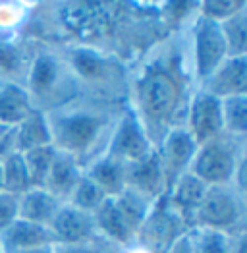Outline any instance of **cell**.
<instances>
[{
    "label": "cell",
    "instance_id": "6da1fadb",
    "mask_svg": "<svg viewBox=\"0 0 247 253\" xmlns=\"http://www.w3.org/2000/svg\"><path fill=\"white\" fill-rule=\"evenodd\" d=\"M195 87L187 27L166 33L135 62H129L127 105L155 147L172 127L184 126L187 103Z\"/></svg>",
    "mask_w": 247,
    "mask_h": 253
},
{
    "label": "cell",
    "instance_id": "7a4b0ae2",
    "mask_svg": "<svg viewBox=\"0 0 247 253\" xmlns=\"http://www.w3.org/2000/svg\"><path fill=\"white\" fill-rule=\"evenodd\" d=\"M127 105V103H125ZM124 105L80 95L46 112L52 147L74 157L82 169L101 157Z\"/></svg>",
    "mask_w": 247,
    "mask_h": 253
},
{
    "label": "cell",
    "instance_id": "3957f363",
    "mask_svg": "<svg viewBox=\"0 0 247 253\" xmlns=\"http://www.w3.org/2000/svg\"><path fill=\"white\" fill-rule=\"evenodd\" d=\"M60 48L83 95L118 105L127 103L129 64L99 46L62 42Z\"/></svg>",
    "mask_w": 247,
    "mask_h": 253
},
{
    "label": "cell",
    "instance_id": "277c9868",
    "mask_svg": "<svg viewBox=\"0 0 247 253\" xmlns=\"http://www.w3.org/2000/svg\"><path fill=\"white\" fill-rule=\"evenodd\" d=\"M31 103L42 112L54 110L83 95L76 76L62 54L60 44L35 42L25 84Z\"/></svg>",
    "mask_w": 247,
    "mask_h": 253
},
{
    "label": "cell",
    "instance_id": "5b68a950",
    "mask_svg": "<svg viewBox=\"0 0 247 253\" xmlns=\"http://www.w3.org/2000/svg\"><path fill=\"white\" fill-rule=\"evenodd\" d=\"M244 159H247L246 139H236L222 133L197 147L189 172L208 188L230 186Z\"/></svg>",
    "mask_w": 247,
    "mask_h": 253
},
{
    "label": "cell",
    "instance_id": "8992f818",
    "mask_svg": "<svg viewBox=\"0 0 247 253\" xmlns=\"http://www.w3.org/2000/svg\"><path fill=\"white\" fill-rule=\"evenodd\" d=\"M246 199L232 186L208 188L193 216L191 228H208L232 236L246 234Z\"/></svg>",
    "mask_w": 247,
    "mask_h": 253
},
{
    "label": "cell",
    "instance_id": "52a82bcc",
    "mask_svg": "<svg viewBox=\"0 0 247 253\" xmlns=\"http://www.w3.org/2000/svg\"><path fill=\"white\" fill-rule=\"evenodd\" d=\"M187 46L193 80L197 85L228 58V48L220 23L205 20L197 14L187 25Z\"/></svg>",
    "mask_w": 247,
    "mask_h": 253
},
{
    "label": "cell",
    "instance_id": "ba28073f",
    "mask_svg": "<svg viewBox=\"0 0 247 253\" xmlns=\"http://www.w3.org/2000/svg\"><path fill=\"white\" fill-rule=\"evenodd\" d=\"M155 149L157 147L149 139L145 127L141 126V122L135 116V112L131 110V106L124 105L116 118V124L112 127V133H110V139H108L104 153L125 167V165H133V163L147 159Z\"/></svg>",
    "mask_w": 247,
    "mask_h": 253
},
{
    "label": "cell",
    "instance_id": "9c48e42d",
    "mask_svg": "<svg viewBox=\"0 0 247 253\" xmlns=\"http://www.w3.org/2000/svg\"><path fill=\"white\" fill-rule=\"evenodd\" d=\"M184 127L197 145L206 143L224 133L222 126V101L208 95L201 87H195L185 110Z\"/></svg>",
    "mask_w": 247,
    "mask_h": 253
},
{
    "label": "cell",
    "instance_id": "30bf717a",
    "mask_svg": "<svg viewBox=\"0 0 247 253\" xmlns=\"http://www.w3.org/2000/svg\"><path fill=\"white\" fill-rule=\"evenodd\" d=\"M197 143L184 126L172 127L157 145V155L165 174L166 188H170L182 174L189 172L193 157L197 153Z\"/></svg>",
    "mask_w": 247,
    "mask_h": 253
},
{
    "label": "cell",
    "instance_id": "8fae6325",
    "mask_svg": "<svg viewBox=\"0 0 247 253\" xmlns=\"http://www.w3.org/2000/svg\"><path fill=\"white\" fill-rule=\"evenodd\" d=\"M197 87L220 101L247 95V56H228Z\"/></svg>",
    "mask_w": 247,
    "mask_h": 253
},
{
    "label": "cell",
    "instance_id": "7c38bea8",
    "mask_svg": "<svg viewBox=\"0 0 247 253\" xmlns=\"http://www.w3.org/2000/svg\"><path fill=\"white\" fill-rule=\"evenodd\" d=\"M48 228L54 236V242L60 246L85 244V242H91L99 236L97 228H95L93 214L80 211V209L72 207L70 203H64L58 209Z\"/></svg>",
    "mask_w": 247,
    "mask_h": 253
},
{
    "label": "cell",
    "instance_id": "4fadbf2b",
    "mask_svg": "<svg viewBox=\"0 0 247 253\" xmlns=\"http://www.w3.org/2000/svg\"><path fill=\"white\" fill-rule=\"evenodd\" d=\"M206 190L208 186H205L197 176H193L191 172H185L166 191V203L184 220L187 228L193 226V216L199 209Z\"/></svg>",
    "mask_w": 247,
    "mask_h": 253
},
{
    "label": "cell",
    "instance_id": "5bb4252c",
    "mask_svg": "<svg viewBox=\"0 0 247 253\" xmlns=\"http://www.w3.org/2000/svg\"><path fill=\"white\" fill-rule=\"evenodd\" d=\"M95 218V228L97 234L104 238L106 242L122 248L124 252L127 253L133 246H135V238L137 234L131 230V226L125 222V218L122 216V212L118 209L114 197L104 199L103 205L93 212Z\"/></svg>",
    "mask_w": 247,
    "mask_h": 253
},
{
    "label": "cell",
    "instance_id": "9a60e30c",
    "mask_svg": "<svg viewBox=\"0 0 247 253\" xmlns=\"http://www.w3.org/2000/svg\"><path fill=\"white\" fill-rule=\"evenodd\" d=\"M125 186L141 191L155 201L165 197L168 188H166V180L163 169H161L157 149L143 161L133 163V165H125Z\"/></svg>",
    "mask_w": 247,
    "mask_h": 253
},
{
    "label": "cell",
    "instance_id": "2e32d148",
    "mask_svg": "<svg viewBox=\"0 0 247 253\" xmlns=\"http://www.w3.org/2000/svg\"><path fill=\"white\" fill-rule=\"evenodd\" d=\"M0 242L6 253L27 252V250H37V248H46L56 244L48 226L33 224L21 218H16L4 232H0Z\"/></svg>",
    "mask_w": 247,
    "mask_h": 253
},
{
    "label": "cell",
    "instance_id": "e0dca14e",
    "mask_svg": "<svg viewBox=\"0 0 247 253\" xmlns=\"http://www.w3.org/2000/svg\"><path fill=\"white\" fill-rule=\"evenodd\" d=\"M35 42L27 39L0 41V84H25Z\"/></svg>",
    "mask_w": 247,
    "mask_h": 253
},
{
    "label": "cell",
    "instance_id": "ac0fdd59",
    "mask_svg": "<svg viewBox=\"0 0 247 253\" xmlns=\"http://www.w3.org/2000/svg\"><path fill=\"white\" fill-rule=\"evenodd\" d=\"M82 174V165L74 157L56 151V157L50 165V170L46 174V180H44L42 188L50 195H54L60 203H66L70 199L74 188H76V184L80 182Z\"/></svg>",
    "mask_w": 247,
    "mask_h": 253
},
{
    "label": "cell",
    "instance_id": "d6986e66",
    "mask_svg": "<svg viewBox=\"0 0 247 253\" xmlns=\"http://www.w3.org/2000/svg\"><path fill=\"white\" fill-rule=\"evenodd\" d=\"M62 205L64 203L44 188H29L25 193L18 195V218L41 226H50Z\"/></svg>",
    "mask_w": 247,
    "mask_h": 253
},
{
    "label": "cell",
    "instance_id": "ffe728a7",
    "mask_svg": "<svg viewBox=\"0 0 247 253\" xmlns=\"http://www.w3.org/2000/svg\"><path fill=\"white\" fill-rule=\"evenodd\" d=\"M83 174L97 184L106 197H116L125 188V167L106 153L91 161L83 169Z\"/></svg>",
    "mask_w": 247,
    "mask_h": 253
},
{
    "label": "cell",
    "instance_id": "44dd1931",
    "mask_svg": "<svg viewBox=\"0 0 247 253\" xmlns=\"http://www.w3.org/2000/svg\"><path fill=\"white\" fill-rule=\"evenodd\" d=\"M14 131H16V139H18L20 153L52 145L46 112H42L39 108H33L20 124L14 127Z\"/></svg>",
    "mask_w": 247,
    "mask_h": 253
},
{
    "label": "cell",
    "instance_id": "7402d4cb",
    "mask_svg": "<svg viewBox=\"0 0 247 253\" xmlns=\"http://www.w3.org/2000/svg\"><path fill=\"white\" fill-rule=\"evenodd\" d=\"M27 89L20 84H0V122L16 127L33 110Z\"/></svg>",
    "mask_w": 247,
    "mask_h": 253
},
{
    "label": "cell",
    "instance_id": "603a6c76",
    "mask_svg": "<svg viewBox=\"0 0 247 253\" xmlns=\"http://www.w3.org/2000/svg\"><path fill=\"white\" fill-rule=\"evenodd\" d=\"M114 201H116L118 209L122 212V216L125 218V222L131 226V230L135 234L147 220V216L151 214L153 207L157 205L155 199L147 197L145 193L133 190V188H127V186L114 197Z\"/></svg>",
    "mask_w": 247,
    "mask_h": 253
},
{
    "label": "cell",
    "instance_id": "cb8c5ba5",
    "mask_svg": "<svg viewBox=\"0 0 247 253\" xmlns=\"http://www.w3.org/2000/svg\"><path fill=\"white\" fill-rule=\"evenodd\" d=\"M33 8L35 4L25 2H0V41L21 39Z\"/></svg>",
    "mask_w": 247,
    "mask_h": 253
},
{
    "label": "cell",
    "instance_id": "d4e9b609",
    "mask_svg": "<svg viewBox=\"0 0 247 253\" xmlns=\"http://www.w3.org/2000/svg\"><path fill=\"white\" fill-rule=\"evenodd\" d=\"M187 234L193 253H234L238 238L242 236H232L208 228H189Z\"/></svg>",
    "mask_w": 247,
    "mask_h": 253
},
{
    "label": "cell",
    "instance_id": "484cf974",
    "mask_svg": "<svg viewBox=\"0 0 247 253\" xmlns=\"http://www.w3.org/2000/svg\"><path fill=\"white\" fill-rule=\"evenodd\" d=\"M0 169H2V174H0V191H6L10 195L18 197V195L25 193L31 188L29 174H27L21 153H16L10 159H6L0 165Z\"/></svg>",
    "mask_w": 247,
    "mask_h": 253
},
{
    "label": "cell",
    "instance_id": "4316f807",
    "mask_svg": "<svg viewBox=\"0 0 247 253\" xmlns=\"http://www.w3.org/2000/svg\"><path fill=\"white\" fill-rule=\"evenodd\" d=\"M222 126L230 137L247 139V95L222 101Z\"/></svg>",
    "mask_w": 247,
    "mask_h": 253
},
{
    "label": "cell",
    "instance_id": "83f0119b",
    "mask_svg": "<svg viewBox=\"0 0 247 253\" xmlns=\"http://www.w3.org/2000/svg\"><path fill=\"white\" fill-rule=\"evenodd\" d=\"M228 56H247V6L220 23Z\"/></svg>",
    "mask_w": 247,
    "mask_h": 253
},
{
    "label": "cell",
    "instance_id": "f1b7e54d",
    "mask_svg": "<svg viewBox=\"0 0 247 253\" xmlns=\"http://www.w3.org/2000/svg\"><path fill=\"white\" fill-rule=\"evenodd\" d=\"M21 157H23L25 169H27V174H29L31 188H42V184L46 180V174L50 170V165H52V161L56 157V149L52 145L31 149V151L21 153Z\"/></svg>",
    "mask_w": 247,
    "mask_h": 253
},
{
    "label": "cell",
    "instance_id": "f546056e",
    "mask_svg": "<svg viewBox=\"0 0 247 253\" xmlns=\"http://www.w3.org/2000/svg\"><path fill=\"white\" fill-rule=\"evenodd\" d=\"M104 199H108V197L103 193V190H101L97 184H93L85 174H82L80 182L76 184V188H74L70 199H68L66 203H70L72 207H76V209H80V211L91 212V214H93V212L103 205Z\"/></svg>",
    "mask_w": 247,
    "mask_h": 253
},
{
    "label": "cell",
    "instance_id": "4dcf8cb0",
    "mask_svg": "<svg viewBox=\"0 0 247 253\" xmlns=\"http://www.w3.org/2000/svg\"><path fill=\"white\" fill-rule=\"evenodd\" d=\"M246 6V0H205L197 4V16L214 21V23H222L230 20L232 16H236Z\"/></svg>",
    "mask_w": 247,
    "mask_h": 253
},
{
    "label": "cell",
    "instance_id": "1f68e13d",
    "mask_svg": "<svg viewBox=\"0 0 247 253\" xmlns=\"http://www.w3.org/2000/svg\"><path fill=\"white\" fill-rule=\"evenodd\" d=\"M52 253H125V252H124L122 248L106 242L101 236H97L95 240L85 242V244H74V246L54 244L52 246Z\"/></svg>",
    "mask_w": 247,
    "mask_h": 253
},
{
    "label": "cell",
    "instance_id": "d6a6232c",
    "mask_svg": "<svg viewBox=\"0 0 247 253\" xmlns=\"http://www.w3.org/2000/svg\"><path fill=\"white\" fill-rule=\"evenodd\" d=\"M18 218V197L0 191V232H4Z\"/></svg>",
    "mask_w": 247,
    "mask_h": 253
},
{
    "label": "cell",
    "instance_id": "836d02e7",
    "mask_svg": "<svg viewBox=\"0 0 247 253\" xmlns=\"http://www.w3.org/2000/svg\"><path fill=\"white\" fill-rule=\"evenodd\" d=\"M16 153H20V149H18L16 131H14V127H12V129H8L4 135H0V165H2L6 159H10L12 155H16Z\"/></svg>",
    "mask_w": 247,
    "mask_h": 253
},
{
    "label": "cell",
    "instance_id": "e575fe53",
    "mask_svg": "<svg viewBox=\"0 0 247 253\" xmlns=\"http://www.w3.org/2000/svg\"><path fill=\"white\" fill-rule=\"evenodd\" d=\"M165 253H193L191 242H189V234L185 232L184 236H180Z\"/></svg>",
    "mask_w": 247,
    "mask_h": 253
},
{
    "label": "cell",
    "instance_id": "d590c367",
    "mask_svg": "<svg viewBox=\"0 0 247 253\" xmlns=\"http://www.w3.org/2000/svg\"><path fill=\"white\" fill-rule=\"evenodd\" d=\"M246 236H247V234H242V236L238 238V244H236V250H234V253H247Z\"/></svg>",
    "mask_w": 247,
    "mask_h": 253
},
{
    "label": "cell",
    "instance_id": "8d00e7d4",
    "mask_svg": "<svg viewBox=\"0 0 247 253\" xmlns=\"http://www.w3.org/2000/svg\"><path fill=\"white\" fill-rule=\"evenodd\" d=\"M16 253H52V246L37 248V250H27V252H16Z\"/></svg>",
    "mask_w": 247,
    "mask_h": 253
},
{
    "label": "cell",
    "instance_id": "74e56055",
    "mask_svg": "<svg viewBox=\"0 0 247 253\" xmlns=\"http://www.w3.org/2000/svg\"><path fill=\"white\" fill-rule=\"evenodd\" d=\"M8 129H12V127L6 126V124H2V122H0V135H4V133H6Z\"/></svg>",
    "mask_w": 247,
    "mask_h": 253
},
{
    "label": "cell",
    "instance_id": "f35d334b",
    "mask_svg": "<svg viewBox=\"0 0 247 253\" xmlns=\"http://www.w3.org/2000/svg\"><path fill=\"white\" fill-rule=\"evenodd\" d=\"M0 253H6V250H4V246H2V242H0Z\"/></svg>",
    "mask_w": 247,
    "mask_h": 253
},
{
    "label": "cell",
    "instance_id": "ab89813d",
    "mask_svg": "<svg viewBox=\"0 0 247 253\" xmlns=\"http://www.w3.org/2000/svg\"><path fill=\"white\" fill-rule=\"evenodd\" d=\"M0 174H2V169H0Z\"/></svg>",
    "mask_w": 247,
    "mask_h": 253
}]
</instances>
